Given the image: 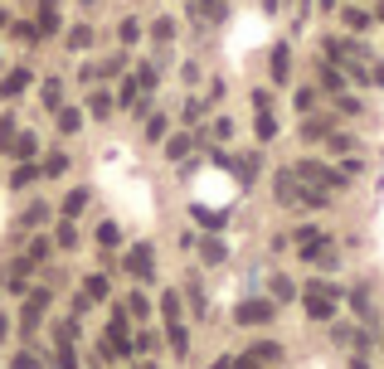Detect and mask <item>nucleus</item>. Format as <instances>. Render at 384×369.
<instances>
[{
	"label": "nucleus",
	"instance_id": "4468645a",
	"mask_svg": "<svg viewBox=\"0 0 384 369\" xmlns=\"http://www.w3.org/2000/svg\"><path fill=\"white\" fill-rule=\"evenodd\" d=\"M83 204H88V189H73V194L64 199V214L73 219V214H83Z\"/></svg>",
	"mask_w": 384,
	"mask_h": 369
},
{
	"label": "nucleus",
	"instance_id": "5701e85b",
	"mask_svg": "<svg viewBox=\"0 0 384 369\" xmlns=\"http://www.w3.org/2000/svg\"><path fill=\"white\" fill-rule=\"evenodd\" d=\"M59 97H64V83H59V78H49V83H44V102H49V107H59Z\"/></svg>",
	"mask_w": 384,
	"mask_h": 369
},
{
	"label": "nucleus",
	"instance_id": "2eb2a0df",
	"mask_svg": "<svg viewBox=\"0 0 384 369\" xmlns=\"http://www.w3.org/2000/svg\"><path fill=\"white\" fill-rule=\"evenodd\" d=\"M97 243H102V248H117V243H122V229H117V224H102V229H97Z\"/></svg>",
	"mask_w": 384,
	"mask_h": 369
},
{
	"label": "nucleus",
	"instance_id": "f257e3e1",
	"mask_svg": "<svg viewBox=\"0 0 384 369\" xmlns=\"http://www.w3.org/2000/svg\"><path fill=\"white\" fill-rule=\"evenodd\" d=\"M301 301H306V311H311L316 321H326V316L336 311V301H341V291H336L331 282H306V287H301Z\"/></svg>",
	"mask_w": 384,
	"mask_h": 369
},
{
	"label": "nucleus",
	"instance_id": "9d476101",
	"mask_svg": "<svg viewBox=\"0 0 384 369\" xmlns=\"http://www.w3.org/2000/svg\"><path fill=\"white\" fill-rule=\"evenodd\" d=\"M24 277H29V263H10V273H5V287H10V291H24Z\"/></svg>",
	"mask_w": 384,
	"mask_h": 369
},
{
	"label": "nucleus",
	"instance_id": "9b49d317",
	"mask_svg": "<svg viewBox=\"0 0 384 369\" xmlns=\"http://www.w3.org/2000/svg\"><path fill=\"white\" fill-rule=\"evenodd\" d=\"M78 126H83L78 107H59V131H78Z\"/></svg>",
	"mask_w": 384,
	"mask_h": 369
},
{
	"label": "nucleus",
	"instance_id": "4be33fe9",
	"mask_svg": "<svg viewBox=\"0 0 384 369\" xmlns=\"http://www.w3.org/2000/svg\"><path fill=\"white\" fill-rule=\"evenodd\" d=\"M15 136H20V131H15V122L5 117V122H0V151H10V146H15Z\"/></svg>",
	"mask_w": 384,
	"mask_h": 369
},
{
	"label": "nucleus",
	"instance_id": "393cba45",
	"mask_svg": "<svg viewBox=\"0 0 384 369\" xmlns=\"http://www.w3.org/2000/svg\"><path fill=\"white\" fill-rule=\"evenodd\" d=\"M273 131H278V122H273V117H268V112H258V136H263V141H268V136H273Z\"/></svg>",
	"mask_w": 384,
	"mask_h": 369
},
{
	"label": "nucleus",
	"instance_id": "7c9ffc66",
	"mask_svg": "<svg viewBox=\"0 0 384 369\" xmlns=\"http://www.w3.org/2000/svg\"><path fill=\"white\" fill-rule=\"evenodd\" d=\"M214 369H234V360H214Z\"/></svg>",
	"mask_w": 384,
	"mask_h": 369
},
{
	"label": "nucleus",
	"instance_id": "39448f33",
	"mask_svg": "<svg viewBox=\"0 0 384 369\" xmlns=\"http://www.w3.org/2000/svg\"><path fill=\"white\" fill-rule=\"evenodd\" d=\"M24 83H29V68H10V73H5V83H0V92H5V97H20Z\"/></svg>",
	"mask_w": 384,
	"mask_h": 369
},
{
	"label": "nucleus",
	"instance_id": "f8f14e48",
	"mask_svg": "<svg viewBox=\"0 0 384 369\" xmlns=\"http://www.w3.org/2000/svg\"><path fill=\"white\" fill-rule=\"evenodd\" d=\"M171 350H176V355H185V350H190V335H185V326H180V321H171Z\"/></svg>",
	"mask_w": 384,
	"mask_h": 369
},
{
	"label": "nucleus",
	"instance_id": "dca6fc26",
	"mask_svg": "<svg viewBox=\"0 0 384 369\" xmlns=\"http://www.w3.org/2000/svg\"><path fill=\"white\" fill-rule=\"evenodd\" d=\"M161 311H166V326H171V321H180V296H176V291H166V296H161Z\"/></svg>",
	"mask_w": 384,
	"mask_h": 369
},
{
	"label": "nucleus",
	"instance_id": "473e14b6",
	"mask_svg": "<svg viewBox=\"0 0 384 369\" xmlns=\"http://www.w3.org/2000/svg\"><path fill=\"white\" fill-rule=\"evenodd\" d=\"M141 369H156V365H141Z\"/></svg>",
	"mask_w": 384,
	"mask_h": 369
},
{
	"label": "nucleus",
	"instance_id": "bb28decb",
	"mask_svg": "<svg viewBox=\"0 0 384 369\" xmlns=\"http://www.w3.org/2000/svg\"><path fill=\"white\" fill-rule=\"evenodd\" d=\"M59 369H78V355L69 345H59Z\"/></svg>",
	"mask_w": 384,
	"mask_h": 369
},
{
	"label": "nucleus",
	"instance_id": "f3484780",
	"mask_svg": "<svg viewBox=\"0 0 384 369\" xmlns=\"http://www.w3.org/2000/svg\"><path fill=\"white\" fill-rule=\"evenodd\" d=\"M185 151H190V136H171V141H166V156H171V161H180Z\"/></svg>",
	"mask_w": 384,
	"mask_h": 369
},
{
	"label": "nucleus",
	"instance_id": "0eeeda50",
	"mask_svg": "<svg viewBox=\"0 0 384 369\" xmlns=\"http://www.w3.org/2000/svg\"><path fill=\"white\" fill-rule=\"evenodd\" d=\"M287 68H292V54H287V44H278V49H273V78L287 83Z\"/></svg>",
	"mask_w": 384,
	"mask_h": 369
},
{
	"label": "nucleus",
	"instance_id": "c756f323",
	"mask_svg": "<svg viewBox=\"0 0 384 369\" xmlns=\"http://www.w3.org/2000/svg\"><path fill=\"white\" fill-rule=\"evenodd\" d=\"M59 243H64V248H73V243H78V233H73V224H64V229H59Z\"/></svg>",
	"mask_w": 384,
	"mask_h": 369
},
{
	"label": "nucleus",
	"instance_id": "cd10ccee",
	"mask_svg": "<svg viewBox=\"0 0 384 369\" xmlns=\"http://www.w3.org/2000/svg\"><path fill=\"white\" fill-rule=\"evenodd\" d=\"M122 39H127V44H136V39H141V24H136V20H127V24H122Z\"/></svg>",
	"mask_w": 384,
	"mask_h": 369
},
{
	"label": "nucleus",
	"instance_id": "1a4fd4ad",
	"mask_svg": "<svg viewBox=\"0 0 384 369\" xmlns=\"http://www.w3.org/2000/svg\"><path fill=\"white\" fill-rule=\"evenodd\" d=\"M278 199H283V204L297 199V171H283V175H278Z\"/></svg>",
	"mask_w": 384,
	"mask_h": 369
},
{
	"label": "nucleus",
	"instance_id": "2f4dec72",
	"mask_svg": "<svg viewBox=\"0 0 384 369\" xmlns=\"http://www.w3.org/2000/svg\"><path fill=\"white\" fill-rule=\"evenodd\" d=\"M350 369H365V360H355V365H350Z\"/></svg>",
	"mask_w": 384,
	"mask_h": 369
},
{
	"label": "nucleus",
	"instance_id": "b1692460",
	"mask_svg": "<svg viewBox=\"0 0 384 369\" xmlns=\"http://www.w3.org/2000/svg\"><path fill=\"white\" fill-rule=\"evenodd\" d=\"M10 369H39V355H29V350H24V355H15V360H10Z\"/></svg>",
	"mask_w": 384,
	"mask_h": 369
},
{
	"label": "nucleus",
	"instance_id": "423d86ee",
	"mask_svg": "<svg viewBox=\"0 0 384 369\" xmlns=\"http://www.w3.org/2000/svg\"><path fill=\"white\" fill-rule=\"evenodd\" d=\"M34 151H39V141H34V136H29V131H20V136H15V146H10V151H5V156H15V161H29V156H34Z\"/></svg>",
	"mask_w": 384,
	"mask_h": 369
},
{
	"label": "nucleus",
	"instance_id": "c85d7f7f",
	"mask_svg": "<svg viewBox=\"0 0 384 369\" xmlns=\"http://www.w3.org/2000/svg\"><path fill=\"white\" fill-rule=\"evenodd\" d=\"M146 136H166V117H151L146 122Z\"/></svg>",
	"mask_w": 384,
	"mask_h": 369
},
{
	"label": "nucleus",
	"instance_id": "f03ea898",
	"mask_svg": "<svg viewBox=\"0 0 384 369\" xmlns=\"http://www.w3.org/2000/svg\"><path fill=\"white\" fill-rule=\"evenodd\" d=\"M297 180H311V184H341V171H326L321 161H301V166H297Z\"/></svg>",
	"mask_w": 384,
	"mask_h": 369
},
{
	"label": "nucleus",
	"instance_id": "20e7f679",
	"mask_svg": "<svg viewBox=\"0 0 384 369\" xmlns=\"http://www.w3.org/2000/svg\"><path fill=\"white\" fill-rule=\"evenodd\" d=\"M268 316H273V301H243V306H239V321H243V326H258V321H268Z\"/></svg>",
	"mask_w": 384,
	"mask_h": 369
},
{
	"label": "nucleus",
	"instance_id": "7ed1b4c3",
	"mask_svg": "<svg viewBox=\"0 0 384 369\" xmlns=\"http://www.w3.org/2000/svg\"><path fill=\"white\" fill-rule=\"evenodd\" d=\"M151 268H156V258H151V248H146V243L127 248V273H131V277H151Z\"/></svg>",
	"mask_w": 384,
	"mask_h": 369
},
{
	"label": "nucleus",
	"instance_id": "6e6552de",
	"mask_svg": "<svg viewBox=\"0 0 384 369\" xmlns=\"http://www.w3.org/2000/svg\"><path fill=\"white\" fill-rule=\"evenodd\" d=\"M34 29H39V39L54 34V29H59V10H54V5H39V24H34Z\"/></svg>",
	"mask_w": 384,
	"mask_h": 369
},
{
	"label": "nucleus",
	"instance_id": "ddd939ff",
	"mask_svg": "<svg viewBox=\"0 0 384 369\" xmlns=\"http://www.w3.org/2000/svg\"><path fill=\"white\" fill-rule=\"evenodd\" d=\"M88 44H93V29H88V24L69 29V49H88Z\"/></svg>",
	"mask_w": 384,
	"mask_h": 369
},
{
	"label": "nucleus",
	"instance_id": "aec40b11",
	"mask_svg": "<svg viewBox=\"0 0 384 369\" xmlns=\"http://www.w3.org/2000/svg\"><path fill=\"white\" fill-rule=\"evenodd\" d=\"M88 301H102L107 296V277H88V291H83Z\"/></svg>",
	"mask_w": 384,
	"mask_h": 369
},
{
	"label": "nucleus",
	"instance_id": "6ab92c4d",
	"mask_svg": "<svg viewBox=\"0 0 384 369\" xmlns=\"http://www.w3.org/2000/svg\"><path fill=\"white\" fill-rule=\"evenodd\" d=\"M88 107H93V117H107V112H112V92H93Z\"/></svg>",
	"mask_w": 384,
	"mask_h": 369
},
{
	"label": "nucleus",
	"instance_id": "412c9836",
	"mask_svg": "<svg viewBox=\"0 0 384 369\" xmlns=\"http://www.w3.org/2000/svg\"><path fill=\"white\" fill-rule=\"evenodd\" d=\"M151 34H156L161 44H171V39H176V24H171V20H156V24H151Z\"/></svg>",
	"mask_w": 384,
	"mask_h": 369
},
{
	"label": "nucleus",
	"instance_id": "a211bd4d",
	"mask_svg": "<svg viewBox=\"0 0 384 369\" xmlns=\"http://www.w3.org/2000/svg\"><path fill=\"white\" fill-rule=\"evenodd\" d=\"M146 311H151V301H146L141 291H131V296H127V316H146Z\"/></svg>",
	"mask_w": 384,
	"mask_h": 369
},
{
	"label": "nucleus",
	"instance_id": "a878e982",
	"mask_svg": "<svg viewBox=\"0 0 384 369\" xmlns=\"http://www.w3.org/2000/svg\"><path fill=\"white\" fill-rule=\"evenodd\" d=\"M29 180H34V166H20V171H15V180H10V184H15V189H24Z\"/></svg>",
	"mask_w": 384,
	"mask_h": 369
}]
</instances>
